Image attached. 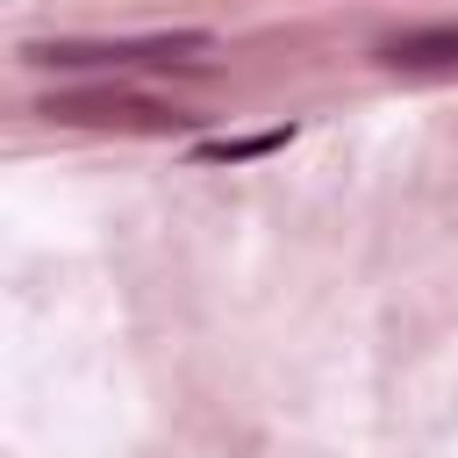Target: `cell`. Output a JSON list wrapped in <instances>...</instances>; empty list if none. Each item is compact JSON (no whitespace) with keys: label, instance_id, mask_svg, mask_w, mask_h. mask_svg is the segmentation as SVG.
<instances>
[{"label":"cell","instance_id":"cell-1","mask_svg":"<svg viewBox=\"0 0 458 458\" xmlns=\"http://www.w3.org/2000/svg\"><path fill=\"white\" fill-rule=\"evenodd\" d=\"M215 36L208 29H157V36H50V43H21L29 64L43 72H136V64H186L208 57Z\"/></svg>","mask_w":458,"mask_h":458},{"label":"cell","instance_id":"cell-2","mask_svg":"<svg viewBox=\"0 0 458 458\" xmlns=\"http://www.w3.org/2000/svg\"><path fill=\"white\" fill-rule=\"evenodd\" d=\"M36 114L64 122V129H122V136H179V129H193L186 107L129 93V86H57V93L36 100Z\"/></svg>","mask_w":458,"mask_h":458},{"label":"cell","instance_id":"cell-3","mask_svg":"<svg viewBox=\"0 0 458 458\" xmlns=\"http://www.w3.org/2000/svg\"><path fill=\"white\" fill-rule=\"evenodd\" d=\"M379 64H386V72H458V21L386 36V43H379Z\"/></svg>","mask_w":458,"mask_h":458},{"label":"cell","instance_id":"cell-4","mask_svg":"<svg viewBox=\"0 0 458 458\" xmlns=\"http://www.w3.org/2000/svg\"><path fill=\"white\" fill-rule=\"evenodd\" d=\"M286 143H293V122L286 129H250V136H208V143H193V157L200 165H250V157H272Z\"/></svg>","mask_w":458,"mask_h":458}]
</instances>
